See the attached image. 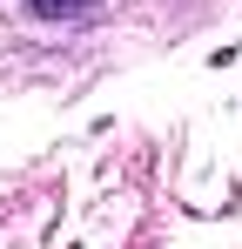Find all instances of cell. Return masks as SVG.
<instances>
[{
  "label": "cell",
  "instance_id": "cell-1",
  "mask_svg": "<svg viewBox=\"0 0 242 249\" xmlns=\"http://www.w3.org/2000/svg\"><path fill=\"white\" fill-rule=\"evenodd\" d=\"M27 7H34V14H81L87 0H27Z\"/></svg>",
  "mask_w": 242,
  "mask_h": 249
}]
</instances>
